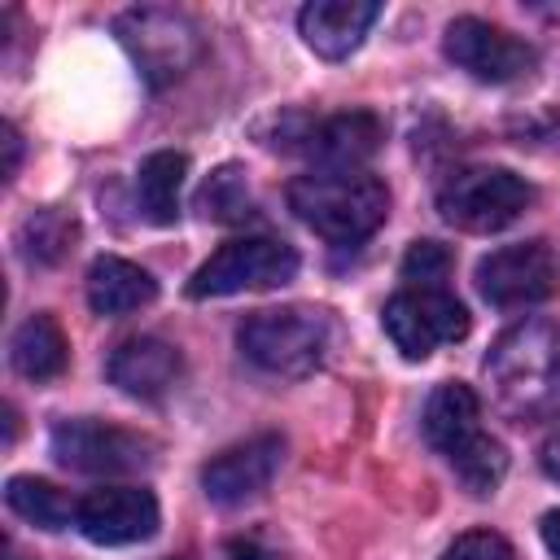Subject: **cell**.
<instances>
[{
    "instance_id": "1",
    "label": "cell",
    "mask_w": 560,
    "mask_h": 560,
    "mask_svg": "<svg viewBox=\"0 0 560 560\" xmlns=\"http://www.w3.org/2000/svg\"><path fill=\"white\" fill-rule=\"evenodd\" d=\"M289 210L332 245L368 241L389 214V188L372 171H311L289 184Z\"/></svg>"
},
{
    "instance_id": "2",
    "label": "cell",
    "mask_w": 560,
    "mask_h": 560,
    "mask_svg": "<svg viewBox=\"0 0 560 560\" xmlns=\"http://www.w3.org/2000/svg\"><path fill=\"white\" fill-rule=\"evenodd\" d=\"M424 438L433 451L446 455L455 477L464 481L468 494H494L503 472H508V451L499 438L481 429V402L472 385L464 381H442L429 394L424 407Z\"/></svg>"
},
{
    "instance_id": "3",
    "label": "cell",
    "mask_w": 560,
    "mask_h": 560,
    "mask_svg": "<svg viewBox=\"0 0 560 560\" xmlns=\"http://www.w3.org/2000/svg\"><path fill=\"white\" fill-rule=\"evenodd\" d=\"M486 376L512 416H556L560 411V328L529 319L494 341L486 354Z\"/></svg>"
},
{
    "instance_id": "4",
    "label": "cell",
    "mask_w": 560,
    "mask_h": 560,
    "mask_svg": "<svg viewBox=\"0 0 560 560\" xmlns=\"http://www.w3.org/2000/svg\"><path fill=\"white\" fill-rule=\"evenodd\" d=\"M236 346L254 368L271 376H306L324 363L332 324L315 306H271L245 315V324L236 328Z\"/></svg>"
},
{
    "instance_id": "5",
    "label": "cell",
    "mask_w": 560,
    "mask_h": 560,
    "mask_svg": "<svg viewBox=\"0 0 560 560\" xmlns=\"http://www.w3.org/2000/svg\"><path fill=\"white\" fill-rule=\"evenodd\" d=\"M114 35L122 39V48L131 52V61L140 66V74L153 88L184 79L192 70V61L201 57V31L179 9H162V4L127 9V13H118Z\"/></svg>"
},
{
    "instance_id": "6",
    "label": "cell",
    "mask_w": 560,
    "mask_h": 560,
    "mask_svg": "<svg viewBox=\"0 0 560 560\" xmlns=\"http://www.w3.org/2000/svg\"><path fill=\"white\" fill-rule=\"evenodd\" d=\"M534 201V188L508 166H464L438 188V210L459 232H499L516 223Z\"/></svg>"
},
{
    "instance_id": "7",
    "label": "cell",
    "mask_w": 560,
    "mask_h": 560,
    "mask_svg": "<svg viewBox=\"0 0 560 560\" xmlns=\"http://www.w3.org/2000/svg\"><path fill=\"white\" fill-rule=\"evenodd\" d=\"M298 276V249L276 236H236L219 245L188 280V298H232L245 289H276Z\"/></svg>"
},
{
    "instance_id": "8",
    "label": "cell",
    "mask_w": 560,
    "mask_h": 560,
    "mask_svg": "<svg viewBox=\"0 0 560 560\" xmlns=\"http://www.w3.org/2000/svg\"><path fill=\"white\" fill-rule=\"evenodd\" d=\"M52 455L88 477H131L153 468V442L136 429L105 424V420H57L52 424Z\"/></svg>"
},
{
    "instance_id": "9",
    "label": "cell",
    "mask_w": 560,
    "mask_h": 560,
    "mask_svg": "<svg viewBox=\"0 0 560 560\" xmlns=\"http://www.w3.org/2000/svg\"><path fill=\"white\" fill-rule=\"evenodd\" d=\"M385 332L407 359H424L446 341L468 337V311L446 289H402L385 302Z\"/></svg>"
},
{
    "instance_id": "10",
    "label": "cell",
    "mask_w": 560,
    "mask_h": 560,
    "mask_svg": "<svg viewBox=\"0 0 560 560\" xmlns=\"http://www.w3.org/2000/svg\"><path fill=\"white\" fill-rule=\"evenodd\" d=\"M556 258L542 241H521V245H503L494 254H486L477 262V289L490 306L516 311V306H534L547 302L556 293Z\"/></svg>"
},
{
    "instance_id": "11",
    "label": "cell",
    "mask_w": 560,
    "mask_h": 560,
    "mask_svg": "<svg viewBox=\"0 0 560 560\" xmlns=\"http://www.w3.org/2000/svg\"><path fill=\"white\" fill-rule=\"evenodd\" d=\"M442 48L464 74H472L481 83H512V79L529 74L538 61V52L525 39H516L512 31L481 22V18H455L446 26Z\"/></svg>"
},
{
    "instance_id": "12",
    "label": "cell",
    "mask_w": 560,
    "mask_h": 560,
    "mask_svg": "<svg viewBox=\"0 0 560 560\" xmlns=\"http://www.w3.org/2000/svg\"><path fill=\"white\" fill-rule=\"evenodd\" d=\"M88 542L96 547H127L158 534V499L140 486H101L79 499V521Z\"/></svg>"
},
{
    "instance_id": "13",
    "label": "cell",
    "mask_w": 560,
    "mask_h": 560,
    "mask_svg": "<svg viewBox=\"0 0 560 560\" xmlns=\"http://www.w3.org/2000/svg\"><path fill=\"white\" fill-rule=\"evenodd\" d=\"M280 459H284V438L280 433H258V438H245L228 451H219L206 468H201V490L214 499V503H245L254 494H262L271 486V477L280 472Z\"/></svg>"
},
{
    "instance_id": "14",
    "label": "cell",
    "mask_w": 560,
    "mask_h": 560,
    "mask_svg": "<svg viewBox=\"0 0 560 560\" xmlns=\"http://www.w3.org/2000/svg\"><path fill=\"white\" fill-rule=\"evenodd\" d=\"M381 140H385L381 118L368 109H350V114H332L319 122L306 118L298 149L319 162L315 171H363V162L381 149Z\"/></svg>"
},
{
    "instance_id": "15",
    "label": "cell",
    "mask_w": 560,
    "mask_h": 560,
    "mask_svg": "<svg viewBox=\"0 0 560 560\" xmlns=\"http://www.w3.org/2000/svg\"><path fill=\"white\" fill-rule=\"evenodd\" d=\"M376 18H381V4H372V0H311L298 13V31L311 52L341 61L363 44V35L372 31Z\"/></svg>"
},
{
    "instance_id": "16",
    "label": "cell",
    "mask_w": 560,
    "mask_h": 560,
    "mask_svg": "<svg viewBox=\"0 0 560 560\" xmlns=\"http://www.w3.org/2000/svg\"><path fill=\"white\" fill-rule=\"evenodd\" d=\"M179 350L162 337H127L114 346L109 363H105V376L131 394V398H162L175 381H179Z\"/></svg>"
},
{
    "instance_id": "17",
    "label": "cell",
    "mask_w": 560,
    "mask_h": 560,
    "mask_svg": "<svg viewBox=\"0 0 560 560\" xmlns=\"http://www.w3.org/2000/svg\"><path fill=\"white\" fill-rule=\"evenodd\" d=\"M153 298H158V280L144 267L127 262V258L105 254V258H96L88 267V306L96 315H109V319L114 315H131V311L149 306Z\"/></svg>"
},
{
    "instance_id": "18",
    "label": "cell",
    "mask_w": 560,
    "mask_h": 560,
    "mask_svg": "<svg viewBox=\"0 0 560 560\" xmlns=\"http://www.w3.org/2000/svg\"><path fill=\"white\" fill-rule=\"evenodd\" d=\"M9 354H13V368L26 381H52V376L66 372L70 346H66V332L52 315H31V319L18 324V332L9 341Z\"/></svg>"
},
{
    "instance_id": "19",
    "label": "cell",
    "mask_w": 560,
    "mask_h": 560,
    "mask_svg": "<svg viewBox=\"0 0 560 560\" xmlns=\"http://www.w3.org/2000/svg\"><path fill=\"white\" fill-rule=\"evenodd\" d=\"M184 175H188V158L175 153V149H158L140 162V175H136V197H140V210L149 223L158 228H171L179 219V188H184Z\"/></svg>"
},
{
    "instance_id": "20",
    "label": "cell",
    "mask_w": 560,
    "mask_h": 560,
    "mask_svg": "<svg viewBox=\"0 0 560 560\" xmlns=\"http://www.w3.org/2000/svg\"><path fill=\"white\" fill-rule=\"evenodd\" d=\"M4 503H9L22 521H31V525H39V529H48V534H57V529H66L70 521H79V503H74L61 486H52V481H44V477H9V481H4Z\"/></svg>"
},
{
    "instance_id": "21",
    "label": "cell",
    "mask_w": 560,
    "mask_h": 560,
    "mask_svg": "<svg viewBox=\"0 0 560 560\" xmlns=\"http://www.w3.org/2000/svg\"><path fill=\"white\" fill-rule=\"evenodd\" d=\"M74 241H79V223H74V214H66V210H57V206H44V210L26 214L22 228H18L22 258H26V262H39V267L66 258Z\"/></svg>"
},
{
    "instance_id": "22",
    "label": "cell",
    "mask_w": 560,
    "mask_h": 560,
    "mask_svg": "<svg viewBox=\"0 0 560 560\" xmlns=\"http://www.w3.org/2000/svg\"><path fill=\"white\" fill-rule=\"evenodd\" d=\"M201 206H206V214H214V219H223V223L245 219V214H249V188H245L241 166H219V171L206 179V188H201Z\"/></svg>"
},
{
    "instance_id": "23",
    "label": "cell",
    "mask_w": 560,
    "mask_h": 560,
    "mask_svg": "<svg viewBox=\"0 0 560 560\" xmlns=\"http://www.w3.org/2000/svg\"><path fill=\"white\" fill-rule=\"evenodd\" d=\"M446 271H451V254L438 241H416L402 254V280H407V289H442Z\"/></svg>"
},
{
    "instance_id": "24",
    "label": "cell",
    "mask_w": 560,
    "mask_h": 560,
    "mask_svg": "<svg viewBox=\"0 0 560 560\" xmlns=\"http://www.w3.org/2000/svg\"><path fill=\"white\" fill-rule=\"evenodd\" d=\"M442 560H516V556H512V542L503 534H494V529H468V534H459L442 551Z\"/></svg>"
},
{
    "instance_id": "25",
    "label": "cell",
    "mask_w": 560,
    "mask_h": 560,
    "mask_svg": "<svg viewBox=\"0 0 560 560\" xmlns=\"http://www.w3.org/2000/svg\"><path fill=\"white\" fill-rule=\"evenodd\" d=\"M0 144H4V179H13V175H18V166H22V136H18V127H13V122H4V127H0Z\"/></svg>"
},
{
    "instance_id": "26",
    "label": "cell",
    "mask_w": 560,
    "mask_h": 560,
    "mask_svg": "<svg viewBox=\"0 0 560 560\" xmlns=\"http://www.w3.org/2000/svg\"><path fill=\"white\" fill-rule=\"evenodd\" d=\"M538 464H542V472H547L551 481H560V429L538 446Z\"/></svg>"
},
{
    "instance_id": "27",
    "label": "cell",
    "mask_w": 560,
    "mask_h": 560,
    "mask_svg": "<svg viewBox=\"0 0 560 560\" xmlns=\"http://www.w3.org/2000/svg\"><path fill=\"white\" fill-rule=\"evenodd\" d=\"M228 560H276L267 547H258L254 538H232L228 542Z\"/></svg>"
},
{
    "instance_id": "28",
    "label": "cell",
    "mask_w": 560,
    "mask_h": 560,
    "mask_svg": "<svg viewBox=\"0 0 560 560\" xmlns=\"http://www.w3.org/2000/svg\"><path fill=\"white\" fill-rule=\"evenodd\" d=\"M542 542H547V551L560 560V508H551V512L542 516Z\"/></svg>"
},
{
    "instance_id": "29",
    "label": "cell",
    "mask_w": 560,
    "mask_h": 560,
    "mask_svg": "<svg viewBox=\"0 0 560 560\" xmlns=\"http://www.w3.org/2000/svg\"><path fill=\"white\" fill-rule=\"evenodd\" d=\"M13 438H18V411L4 407V446H13Z\"/></svg>"
},
{
    "instance_id": "30",
    "label": "cell",
    "mask_w": 560,
    "mask_h": 560,
    "mask_svg": "<svg viewBox=\"0 0 560 560\" xmlns=\"http://www.w3.org/2000/svg\"><path fill=\"white\" fill-rule=\"evenodd\" d=\"M9 560H22V556H9Z\"/></svg>"
}]
</instances>
